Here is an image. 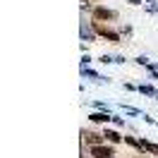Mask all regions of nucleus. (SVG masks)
I'll return each instance as SVG.
<instances>
[{"mask_svg":"<svg viewBox=\"0 0 158 158\" xmlns=\"http://www.w3.org/2000/svg\"><path fill=\"white\" fill-rule=\"evenodd\" d=\"M91 156L94 158H113L115 156V151H113V148L110 146H91Z\"/></svg>","mask_w":158,"mask_h":158,"instance_id":"obj_1","label":"nucleus"},{"mask_svg":"<svg viewBox=\"0 0 158 158\" xmlns=\"http://www.w3.org/2000/svg\"><path fill=\"white\" fill-rule=\"evenodd\" d=\"M94 17H96V19H113V17H115V12L106 10V7H98V10L94 12Z\"/></svg>","mask_w":158,"mask_h":158,"instance_id":"obj_2","label":"nucleus"},{"mask_svg":"<svg viewBox=\"0 0 158 158\" xmlns=\"http://www.w3.org/2000/svg\"><path fill=\"white\" fill-rule=\"evenodd\" d=\"M81 137H84V141H89L91 146H98V144H101V137H98V134H94V132H81Z\"/></svg>","mask_w":158,"mask_h":158,"instance_id":"obj_3","label":"nucleus"},{"mask_svg":"<svg viewBox=\"0 0 158 158\" xmlns=\"http://www.w3.org/2000/svg\"><path fill=\"white\" fill-rule=\"evenodd\" d=\"M89 118L94 120V122H108V120H113V118L108 115V113H91Z\"/></svg>","mask_w":158,"mask_h":158,"instance_id":"obj_4","label":"nucleus"},{"mask_svg":"<svg viewBox=\"0 0 158 158\" xmlns=\"http://www.w3.org/2000/svg\"><path fill=\"white\" fill-rule=\"evenodd\" d=\"M103 137H108L110 141H120V139H122L118 132H115V129H106V134H103Z\"/></svg>","mask_w":158,"mask_h":158,"instance_id":"obj_5","label":"nucleus"},{"mask_svg":"<svg viewBox=\"0 0 158 158\" xmlns=\"http://www.w3.org/2000/svg\"><path fill=\"white\" fill-rule=\"evenodd\" d=\"M141 148H146L151 153H158V144H148V141H141Z\"/></svg>","mask_w":158,"mask_h":158,"instance_id":"obj_6","label":"nucleus"}]
</instances>
